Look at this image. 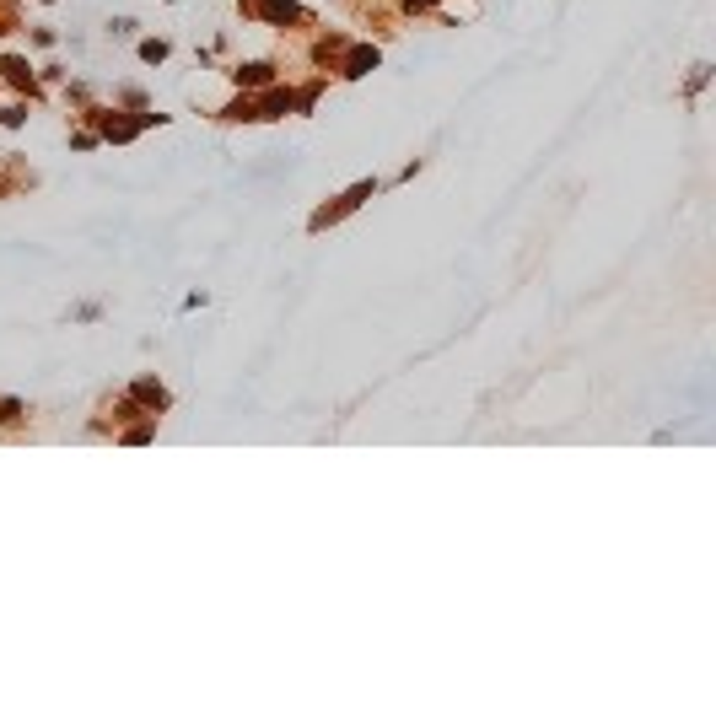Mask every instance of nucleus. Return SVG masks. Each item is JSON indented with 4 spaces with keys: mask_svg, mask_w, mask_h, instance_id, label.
I'll return each mask as SVG.
<instances>
[{
    "mask_svg": "<svg viewBox=\"0 0 716 716\" xmlns=\"http://www.w3.org/2000/svg\"><path fill=\"white\" fill-rule=\"evenodd\" d=\"M259 11L264 16H296V6L291 0H259Z\"/></svg>",
    "mask_w": 716,
    "mask_h": 716,
    "instance_id": "1",
    "label": "nucleus"
}]
</instances>
